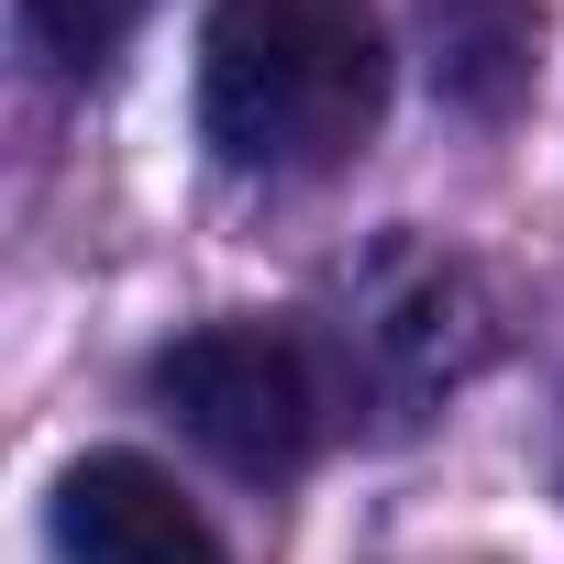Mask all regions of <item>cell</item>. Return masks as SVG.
I'll use <instances>...</instances> for the list:
<instances>
[{
  "instance_id": "6da1fadb",
  "label": "cell",
  "mask_w": 564,
  "mask_h": 564,
  "mask_svg": "<svg viewBox=\"0 0 564 564\" xmlns=\"http://www.w3.org/2000/svg\"><path fill=\"white\" fill-rule=\"evenodd\" d=\"M388 111L377 0H210L199 23V133L243 177H322Z\"/></svg>"
},
{
  "instance_id": "7a4b0ae2",
  "label": "cell",
  "mask_w": 564,
  "mask_h": 564,
  "mask_svg": "<svg viewBox=\"0 0 564 564\" xmlns=\"http://www.w3.org/2000/svg\"><path fill=\"white\" fill-rule=\"evenodd\" d=\"M166 421L243 487H289L322 454V366L289 322H199L155 355Z\"/></svg>"
},
{
  "instance_id": "3957f363",
  "label": "cell",
  "mask_w": 564,
  "mask_h": 564,
  "mask_svg": "<svg viewBox=\"0 0 564 564\" xmlns=\"http://www.w3.org/2000/svg\"><path fill=\"white\" fill-rule=\"evenodd\" d=\"M45 520H56V564H232L221 531L144 454H78L56 476V509Z\"/></svg>"
},
{
  "instance_id": "277c9868",
  "label": "cell",
  "mask_w": 564,
  "mask_h": 564,
  "mask_svg": "<svg viewBox=\"0 0 564 564\" xmlns=\"http://www.w3.org/2000/svg\"><path fill=\"white\" fill-rule=\"evenodd\" d=\"M12 12H23V45H34L45 67L100 78V67L144 34V12H155V0H12Z\"/></svg>"
}]
</instances>
